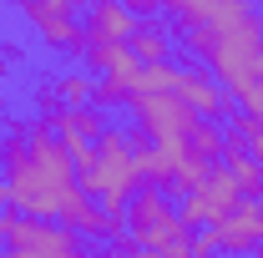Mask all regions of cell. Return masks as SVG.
<instances>
[{
	"label": "cell",
	"mask_w": 263,
	"mask_h": 258,
	"mask_svg": "<svg viewBox=\"0 0 263 258\" xmlns=\"http://www.w3.org/2000/svg\"><path fill=\"white\" fill-rule=\"evenodd\" d=\"M117 5H127V10L137 15V21H152V15L162 10V0H117Z\"/></svg>",
	"instance_id": "e0dca14e"
},
{
	"label": "cell",
	"mask_w": 263,
	"mask_h": 258,
	"mask_svg": "<svg viewBox=\"0 0 263 258\" xmlns=\"http://www.w3.org/2000/svg\"><path fill=\"white\" fill-rule=\"evenodd\" d=\"M91 71H61L56 76V97H61V106H91Z\"/></svg>",
	"instance_id": "9a60e30c"
},
{
	"label": "cell",
	"mask_w": 263,
	"mask_h": 258,
	"mask_svg": "<svg viewBox=\"0 0 263 258\" xmlns=\"http://www.w3.org/2000/svg\"><path fill=\"white\" fill-rule=\"evenodd\" d=\"M10 5H21L26 10V21H31V31L51 46V51H81V21H76V0H10Z\"/></svg>",
	"instance_id": "52a82bcc"
},
{
	"label": "cell",
	"mask_w": 263,
	"mask_h": 258,
	"mask_svg": "<svg viewBox=\"0 0 263 258\" xmlns=\"http://www.w3.org/2000/svg\"><path fill=\"white\" fill-rule=\"evenodd\" d=\"M46 122H51V132H56V137H81V142H97L101 132H106L101 106H56Z\"/></svg>",
	"instance_id": "4fadbf2b"
},
{
	"label": "cell",
	"mask_w": 263,
	"mask_h": 258,
	"mask_svg": "<svg viewBox=\"0 0 263 258\" xmlns=\"http://www.w3.org/2000/svg\"><path fill=\"white\" fill-rule=\"evenodd\" d=\"M223 248H218V238H213V228H202V233H193V258H218Z\"/></svg>",
	"instance_id": "2e32d148"
},
{
	"label": "cell",
	"mask_w": 263,
	"mask_h": 258,
	"mask_svg": "<svg viewBox=\"0 0 263 258\" xmlns=\"http://www.w3.org/2000/svg\"><path fill=\"white\" fill-rule=\"evenodd\" d=\"M177 97L193 106L202 122H223V117H238V101H233V91L228 86H218L213 81V71L208 66H197V61H187V66H177V86H172Z\"/></svg>",
	"instance_id": "ba28073f"
},
{
	"label": "cell",
	"mask_w": 263,
	"mask_h": 258,
	"mask_svg": "<svg viewBox=\"0 0 263 258\" xmlns=\"http://www.w3.org/2000/svg\"><path fill=\"white\" fill-rule=\"evenodd\" d=\"M162 10L172 15V35L193 31V26H208V31H228L238 21L258 15L253 0H162Z\"/></svg>",
	"instance_id": "9c48e42d"
},
{
	"label": "cell",
	"mask_w": 263,
	"mask_h": 258,
	"mask_svg": "<svg viewBox=\"0 0 263 258\" xmlns=\"http://www.w3.org/2000/svg\"><path fill=\"white\" fill-rule=\"evenodd\" d=\"M5 122H10V106H5V91H0V132H5Z\"/></svg>",
	"instance_id": "44dd1931"
},
{
	"label": "cell",
	"mask_w": 263,
	"mask_h": 258,
	"mask_svg": "<svg viewBox=\"0 0 263 258\" xmlns=\"http://www.w3.org/2000/svg\"><path fill=\"white\" fill-rule=\"evenodd\" d=\"M5 228H10V218H5V213H0V243H5Z\"/></svg>",
	"instance_id": "7402d4cb"
},
{
	"label": "cell",
	"mask_w": 263,
	"mask_h": 258,
	"mask_svg": "<svg viewBox=\"0 0 263 258\" xmlns=\"http://www.w3.org/2000/svg\"><path fill=\"white\" fill-rule=\"evenodd\" d=\"M10 228H5V243L10 253H31V258H91L81 248V233H71L66 223H51V218H21L15 208L5 213Z\"/></svg>",
	"instance_id": "8992f818"
},
{
	"label": "cell",
	"mask_w": 263,
	"mask_h": 258,
	"mask_svg": "<svg viewBox=\"0 0 263 258\" xmlns=\"http://www.w3.org/2000/svg\"><path fill=\"white\" fill-rule=\"evenodd\" d=\"M223 167H228V177L238 182V193L248 197V202L263 193V162L253 152H223Z\"/></svg>",
	"instance_id": "5bb4252c"
},
{
	"label": "cell",
	"mask_w": 263,
	"mask_h": 258,
	"mask_svg": "<svg viewBox=\"0 0 263 258\" xmlns=\"http://www.w3.org/2000/svg\"><path fill=\"white\" fill-rule=\"evenodd\" d=\"M187 51L197 56V66H208L218 76V86H228L233 97L248 91L263 76V15H248L228 31H208V26H193L182 31Z\"/></svg>",
	"instance_id": "7a4b0ae2"
},
{
	"label": "cell",
	"mask_w": 263,
	"mask_h": 258,
	"mask_svg": "<svg viewBox=\"0 0 263 258\" xmlns=\"http://www.w3.org/2000/svg\"><path fill=\"white\" fill-rule=\"evenodd\" d=\"M253 258H263V243H258V248H253Z\"/></svg>",
	"instance_id": "cb8c5ba5"
},
{
	"label": "cell",
	"mask_w": 263,
	"mask_h": 258,
	"mask_svg": "<svg viewBox=\"0 0 263 258\" xmlns=\"http://www.w3.org/2000/svg\"><path fill=\"white\" fill-rule=\"evenodd\" d=\"M147 258H193V243H167V248H152Z\"/></svg>",
	"instance_id": "ac0fdd59"
},
{
	"label": "cell",
	"mask_w": 263,
	"mask_h": 258,
	"mask_svg": "<svg viewBox=\"0 0 263 258\" xmlns=\"http://www.w3.org/2000/svg\"><path fill=\"white\" fill-rule=\"evenodd\" d=\"M142 162L132 147V127H106L97 137V172L81 182V193L106 213H127L132 193H142Z\"/></svg>",
	"instance_id": "3957f363"
},
{
	"label": "cell",
	"mask_w": 263,
	"mask_h": 258,
	"mask_svg": "<svg viewBox=\"0 0 263 258\" xmlns=\"http://www.w3.org/2000/svg\"><path fill=\"white\" fill-rule=\"evenodd\" d=\"M213 238H218L223 253H243V258H248L263 243V213H258V202H243L233 218L213 223Z\"/></svg>",
	"instance_id": "30bf717a"
},
{
	"label": "cell",
	"mask_w": 263,
	"mask_h": 258,
	"mask_svg": "<svg viewBox=\"0 0 263 258\" xmlns=\"http://www.w3.org/2000/svg\"><path fill=\"white\" fill-rule=\"evenodd\" d=\"M137 26H142V21L132 15L127 5H117V0H97V5L86 10V26H81V31L91 35V41H122V46H127L132 35H137Z\"/></svg>",
	"instance_id": "8fae6325"
},
{
	"label": "cell",
	"mask_w": 263,
	"mask_h": 258,
	"mask_svg": "<svg viewBox=\"0 0 263 258\" xmlns=\"http://www.w3.org/2000/svg\"><path fill=\"white\" fill-rule=\"evenodd\" d=\"M0 177L10 208L21 218H51V223H76V213L91 202L81 193V177L71 167L66 142L51 132L46 117H10L0 132Z\"/></svg>",
	"instance_id": "6da1fadb"
},
{
	"label": "cell",
	"mask_w": 263,
	"mask_h": 258,
	"mask_svg": "<svg viewBox=\"0 0 263 258\" xmlns=\"http://www.w3.org/2000/svg\"><path fill=\"white\" fill-rule=\"evenodd\" d=\"M122 223H127V243L132 248H147V253L152 248H167V243H193V228L182 223V213H172V197L162 188L132 193Z\"/></svg>",
	"instance_id": "5b68a950"
},
{
	"label": "cell",
	"mask_w": 263,
	"mask_h": 258,
	"mask_svg": "<svg viewBox=\"0 0 263 258\" xmlns=\"http://www.w3.org/2000/svg\"><path fill=\"white\" fill-rule=\"evenodd\" d=\"M127 106H132V127L142 132L162 157H172V167H182L187 142H193V132H197L202 117H197L177 91H162V97H132Z\"/></svg>",
	"instance_id": "277c9868"
},
{
	"label": "cell",
	"mask_w": 263,
	"mask_h": 258,
	"mask_svg": "<svg viewBox=\"0 0 263 258\" xmlns=\"http://www.w3.org/2000/svg\"><path fill=\"white\" fill-rule=\"evenodd\" d=\"M101 258H147V248H132L127 238H122V243H111V248H106Z\"/></svg>",
	"instance_id": "d6986e66"
},
{
	"label": "cell",
	"mask_w": 263,
	"mask_h": 258,
	"mask_svg": "<svg viewBox=\"0 0 263 258\" xmlns=\"http://www.w3.org/2000/svg\"><path fill=\"white\" fill-rule=\"evenodd\" d=\"M253 202H258V213H263V193H258V197H253Z\"/></svg>",
	"instance_id": "603a6c76"
},
{
	"label": "cell",
	"mask_w": 263,
	"mask_h": 258,
	"mask_svg": "<svg viewBox=\"0 0 263 258\" xmlns=\"http://www.w3.org/2000/svg\"><path fill=\"white\" fill-rule=\"evenodd\" d=\"M127 51L137 56L142 66H172V21H142L137 35L127 41Z\"/></svg>",
	"instance_id": "7c38bea8"
},
{
	"label": "cell",
	"mask_w": 263,
	"mask_h": 258,
	"mask_svg": "<svg viewBox=\"0 0 263 258\" xmlns=\"http://www.w3.org/2000/svg\"><path fill=\"white\" fill-rule=\"evenodd\" d=\"M10 61H15V51H0V76H10Z\"/></svg>",
	"instance_id": "ffe728a7"
},
{
	"label": "cell",
	"mask_w": 263,
	"mask_h": 258,
	"mask_svg": "<svg viewBox=\"0 0 263 258\" xmlns=\"http://www.w3.org/2000/svg\"><path fill=\"white\" fill-rule=\"evenodd\" d=\"M223 258H243V253H223Z\"/></svg>",
	"instance_id": "d4e9b609"
}]
</instances>
